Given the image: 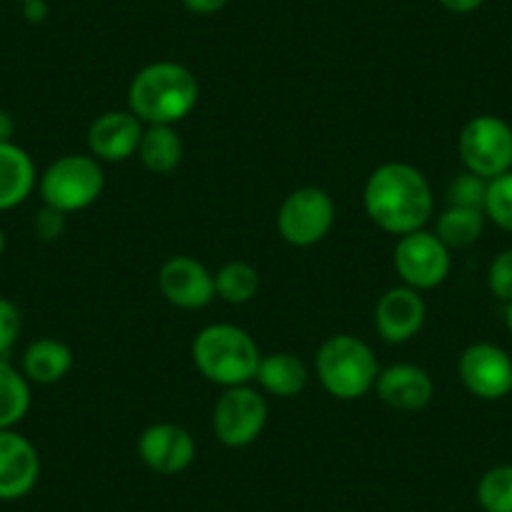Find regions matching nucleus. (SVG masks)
<instances>
[{"mask_svg":"<svg viewBox=\"0 0 512 512\" xmlns=\"http://www.w3.org/2000/svg\"><path fill=\"white\" fill-rule=\"evenodd\" d=\"M364 211L387 234L405 236L425 229L435 211L427 176L405 161H390L369 174L364 184Z\"/></svg>","mask_w":512,"mask_h":512,"instance_id":"1","label":"nucleus"},{"mask_svg":"<svg viewBox=\"0 0 512 512\" xmlns=\"http://www.w3.org/2000/svg\"><path fill=\"white\" fill-rule=\"evenodd\" d=\"M199 103V81L176 61H156L128 83V111L144 126H176Z\"/></svg>","mask_w":512,"mask_h":512,"instance_id":"2","label":"nucleus"},{"mask_svg":"<svg viewBox=\"0 0 512 512\" xmlns=\"http://www.w3.org/2000/svg\"><path fill=\"white\" fill-rule=\"evenodd\" d=\"M196 369L219 387H239L256 379L262 352L254 337L236 324H209L191 344Z\"/></svg>","mask_w":512,"mask_h":512,"instance_id":"3","label":"nucleus"},{"mask_svg":"<svg viewBox=\"0 0 512 512\" xmlns=\"http://www.w3.org/2000/svg\"><path fill=\"white\" fill-rule=\"evenodd\" d=\"M317 377L334 400L352 402L369 395L379 377L372 347L354 334H334L317 352Z\"/></svg>","mask_w":512,"mask_h":512,"instance_id":"4","label":"nucleus"},{"mask_svg":"<svg viewBox=\"0 0 512 512\" xmlns=\"http://www.w3.org/2000/svg\"><path fill=\"white\" fill-rule=\"evenodd\" d=\"M106 186L101 161L91 154H66L53 161L38 176V191L46 206L73 214L83 211L98 201Z\"/></svg>","mask_w":512,"mask_h":512,"instance_id":"5","label":"nucleus"},{"mask_svg":"<svg viewBox=\"0 0 512 512\" xmlns=\"http://www.w3.org/2000/svg\"><path fill=\"white\" fill-rule=\"evenodd\" d=\"M465 171L492 181L512 171V126L492 113L472 116L457 136Z\"/></svg>","mask_w":512,"mask_h":512,"instance_id":"6","label":"nucleus"},{"mask_svg":"<svg viewBox=\"0 0 512 512\" xmlns=\"http://www.w3.org/2000/svg\"><path fill=\"white\" fill-rule=\"evenodd\" d=\"M334 219H337V206L332 196L319 186H302L279 206L277 229L289 246L309 249L327 239Z\"/></svg>","mask_w":512,"mask_h":512,"instance_id":"7","label":"nucleus"},{"mask_svg":"<svg viewBox=\"0 0 512 512\" xmlns=\"http://www.w3.org/2000/svg\"><path fill=\"white\" fill-rule=\"evenodd\" d=\"M267 420V400L251 384L226 387L214 405V432L221 445L231 450L254 445L262 437Z\"/></svg>","mask_w":512,"mask_h":512,"instance_id":"8","label":"nucleus"},{"mask_svg":"<svg viewBox=\"0 0 512 512\" xmlns=\"http://www.w3.org/2000/svg\"><path fill=\"white\" fill-rule=\"evenodd\" d=\"M395 269L405 287L427 292L445 284L452 269L450 249L440 241L435 231H412L400 236L395 246Z\"/></svg>","mask_w":512,"mask_h":512,"instance_id":"9","label":"nucleus"},{"mask_svg":"<svg viewBox=\"0 0 512 512\" xmlns=\"http://www.w3.org/2000/svg\"><path fill=\"white\" fill-rule=\"evenodd\" d=\"M457 374L477 400L497 402L512 392V357L492 342H475L457 359Z\"/></svg>","mask_w":512,"mask_h":512,"instance_id":"10","label":"nucleus"},{"mask_svg":"<svg viewBox=\"0 0 512 512\" xmlns=\"http://www.w3.org/2000/svg\"><path fill=\"white\" fill-rule=\"evenodd\" d=\"M159 289L176 309H204L214 302V274L194 256H171L159 272Z\"/></svg>","mask_w":512,"mask_h":512,"instance_id":"11","label":"nucleus"},{"mask_svg":"<svg viewBox=\"0 0 512 512\" xmlns=\"http://www.w3.org/2000/svg\"><path fill=\"white\" fill-rule=\"evenodd\" d=\"M427 319V304L422 292L405 287H392L379 297L374 309V327L377 334L390 344H405L420 334Z\"/></svg>","mask_w":512,"mask_h":512,"instance_id":"12","label":"nucleus"},{"mask_svg":"<svg viewBox=\"0 0 512 512\" xmlns=\"http://www.w3.org/2000/svg\"><path fill=\"white\" fill-rule=\"evenodd\" d=\"M139 457L159 475H179L189 470L196 457V442L186 427L174 422H156L139 437Z\"/></svg>","mask_w":512,"mask_h":512,"instance_id":"13","label":"nucleus"},{"mask_svg":"<svg viewBox=\"0 0 512 512\" xmlns=\"http://www.w3.org/2000/svg\"><path fill=\"white\" fill-rule=\"evenodd\" d=\"M41 477L36 445L16 430H0V500H21Z\"/></svg>","mask_w":512,"mask_h":512,"instance_id":"14","label":"nucleus"},{"mask_svg":"<svg viewBox=\"0 0 512 512\" xmlns=\"http://www.w3.org/2000/svg\"><path fill=\"white\" fill-rule=\"evenodd\" d=\"M144 123L131 111H106L88 126V151L93 159L121 164L136 156L144 136Z\"/></svg>","mask_w":512,"mask_h":512,"instance_id":"15","label":"nucleus"},{"mask_svg":"<svg viewBox=\"0 0 512 512\" xmlns=\"http://www.w3.org/2000/svg\"><path fill=\"white\" fill-rule=\"evenodd\" d=\"M377 397L392 410L400 412H420L425 410L435 395V382L427 374V369L417 364H392L387 369H379Z\"/></svg>","mask_w":512,"mask_h":512,"instance_id":"16","label":"nucleus"},{"mask_svg":"<svg viewBox=\"0 0 512 512\" xmlns=\"http://www.w3.org/2000/svg\"><path fill=\"white\" fill-rule=\"evenodd\" d=\"M38 184L36 164L26 149L8 141L0 144V211L21 206Z\"/></svg>","mask_w":512,"mask_h":512,"instance_id":"17","label":"nucleus"},{"mask_svg":"<svg viewBox=\"0 0 512 512\" xmlns=\"http://www.w3.org/2000/svg\"><path fill=\"white\" fill-rule=\"evenodd\" d=\"M254 382H259L262 392H267V395L289 400V397L302 395L304 387H307V364L292 352H272L267 357L262 354Z\"/></svg>","mask_w":512,"mask_h":512,"instance_id":"18","label":"nucleus"},{"mask_svg":"<svg viewBox=\"0 0 512 512\" xmlns=\"http://www.w3.org/2000/svg\"><path fill=\"white\" fill-rule=\"evenodd\" d=\"M73 369V352L66 342L41 337L28 344L21 372L31 384H56Z\"/></svg>","mask_w":512,"mask_h":512,"instance_id":"19","label":"nucleus"},{"mask_svg":"<svg viewBox=\"0 0 512 512\" xmlns=\"http://www.w3.org/2000/svg\"><path fill=\"white\" fill-rule=\"evenodd\" d=\"M136 156L146 171L166 176L179 169L181 159H184V141H181L176 126H146Z\"/></svg>","mask_w":512,"mask_h":512,"instance_id":"20","label":"nucleus"},{"mask_svg":"<svg viewBox=\"0 0 512 512\" xmlns=\"http://www.w3.org/2000/svg\"><path fill=\"white\" fill-rule=\"evenodd\" d=\"M31 410V382L21 369L0 357V430H13Z\"/></svg>","mask_w":512,"mask_h":512,"instance_id":"21","label":"nucleus"},{"mask_svg":"<svg viewBox=\"0 0 512 512\" xmlns=\"http://www.w3.org/2000/svg\"><path fill=\"white\" fill-rule=\"evenodd\" d=\"M485 224V211L465 209V206H447V209L437 216L435 234L440 236V241L450 251L467 249V246H472L475 241H480Z\"/></svg>","mask_w":512,"mask_h":512,"instance_id":"22","label":"nucleus"},{"mask_svg":"<svg viewBox=\"0 0 512 512\" xmlns=\"http://www.w3.org/2000/svg\"><path fill=\"white\" fill-rule=\"evenodd\" d=\"M216 297L224 299L226 304H246L259 292V272L249 262H226L219 272L214 274Z\"/></svg>","mask_w":512,"mask_h":512,"instance_id":"23","label":"nucleus"},{"mask_svg":"<svg viewBox=\"0 0 512 512\" xmlns=\"http://www.w3.org/2000/svg\"><path fill=\"white\" fill-rule=\"evenodd\" d=\"M475 495L485 512H512V465L490 467L477 482Z\"/></svg>","mask_w":512,"mask_h":512,"instance_id":"24","label":"nucleus"},{"mask_svg":"<svg viewBox=\"0 0 512 512\" xmlns=\"http://www.w3.org/2000/svg\"><path fill=\"white\" fill-rule=\"evenodd\" d=\"M485 216L502 231L512 234V171L497 176L487 186Z\"/></svg>","mask_w":512,"mask_h":512,"instance_id":"25","label":"nucleus"},{"mask_svg":"<svg viewBox=\"0 0 512 512\" xmlns=\"http://www.w3.org/2000/svg\"><path fill=\"white\" fill-rule=\"evenodd\" d=\"M487 186H490L487 179L472 174V171H462V174L455 176V179L450 181V186H447V204L485 211Z\"/></svg>","mask_w":512,"mask_h":512,"instance_id":"26","label":"nucleus"},{"mask_svg":"<svg viewBox=\"0 0 512 512\" xmlns=\"http://www.w3.org/2000/svg\"><path fill=\"white\" fill-rule=\"evenodd\" d=\"M487 287L500 302H512V249L500 251L487 269Z\"/></svg>","mask_w":512,"mask_h":512,"instance_id":"27","label":"nucleus"},{"mask_svg":"<svg viewBox=\"0 0 512 512\" xmlns=\"http://www.w3.org/2000/svg\"><path fill=\"white\" fill-rule=\"evenodd\" d=\"M21 329V309L11 299L0 297V357L8 359V354L16 349L18 339H21Z\"/></svg>","mask_w":512,"mask_h":512,"instance_id":"28","label":"nucleus"},{"mask_svg":"<svg viewBox=\"0 0 512 512\" xmlns=\"http://www.w3.org/2000/svg\"><path fill=\"white\" fill-rule=\"evenodd\" d=\"M66 219L68 214L43 204V209L38 211L36 219H33V231H36V236L41 241H56L61 239L63 231H66Z\"/></svg>","mask_w":512,"mask_h":512,"instance_id":"29","label":"nucleus"},{"mask_svg":"<svg viewBox=\"0 0 512 512\" xmlns=\"http://www.w3.org/2000/svg\"><path fill=\"white\" fill-rule=\"evenodd\" d=\"M226 6H229V0H184V8L194 16H214Z\"/></svg>","mask_w":512,"mask_h":512,"instance_id":"30","label":"nucleus"},{"mask_svg":"<svg viewBox=\"0 0 512 512\" xmlns=\"http://www.w3.org/2000/svg\"><path fill=\"white\" fill-rule=\"evenodd\" d=\"M23 18H26L28 23H33V26L46 21L48 18L46 0H26V3H23Z\"/></svg>","mask_w":512,"mask_h":512,"instance_id":"31","label":"nucleus"},{"mask_svg":"<svg viewBox=\"0 0 512 512\" xmlns=\"http://www.w3.org/2000/svg\"><path fill=\"white\" fill-rule=\"evenodd\" d=\"M485 0H440V6L445 11L455 13V16H467V13L480 11Z\"/></svg>","mask_w":512,"mask_h":512,"instance_id":"32","label":"nucleus"},{"mask_svg":"<svg viewBox=\"0 0 512 512\" xmlns=\"http://www.w3.org/2000/svg\"><path fill=\"white\" fill-rule=\"evenodd\" d=\"M13 134H16V121H13L11 113L0 108V144L13 141Z\"/></svg>","mask_w":512,"mask_h":512,"instance_id":"33","label":"nucleus"},{"mask_svg":"<svg viewBox=\"0 0 512 512\" xmlns=\"http://www.w3.org/2000/svg\"><path fill=\"white\" fill-rule=\"evenodd\" d=\"M505 324H507V329H510V334H512V302L505 304Z\"/></svg>","mask_w":512,"mask_h":512,"instance_id":"34","label":"nucleus"},{"mask_svg":"<svg viewBox=\"0 0 512 512\" xmlns=\"http://www.w3.org/2000/svg\"><path fill=\"white\" fill-rule=\"evenodd\" d=\"M3 251H6V234L0 229V256H3Z\"/></svg>","mask_w":512,"mask_h":512,"instance_id":"35","label":"nucleus"},{"mask_svg":"<svg viewBox=\"0 0 512 512\" xmlns=\"http://www.w3.org/2000/svg\"><path fill=\"white\" fill-rule=\"evenodd\" d=\"M21 3H26V0H21Z\"/></svg>","mask_w":512,"mask_h":512,"instance_id":"36","label":"nucleus"}]
</instances>
